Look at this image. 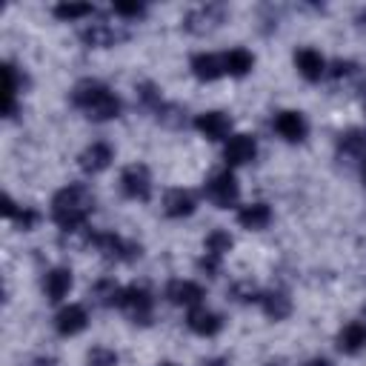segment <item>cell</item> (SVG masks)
Segmentation results:
<instances>
[{"instance_id": "obj_20", "label": "cell", "mask_w": 366, "mask_h": 366, "mask_svg": "<svg viewBox=\"0 0 366 366\" xmlns=\"http://www.w3.org/2000/svg\"><path fill=\"white\" fill-rule=\"evenodd\" d=\"M337 349L343 355H360L366 349V320H349L337 332Z\"/></svg>"}, {"instance_id": "obj_9", "label": "cell", "mask_w": 366, "mask_h": 366, "mask_svg": "<svg viewBox=\"0 0 366 366\" xmlns=\"http://www.w3.org/2000/svg\"><path fill=\"white\" fill-rule=\"evenodd\" d=\"M203 297H206V289L197 280H189V277H174L166 286V300L174 303V306L194 309V306H203Z\"/></svg>"}, {"instance_id": "obj_7", "label": "cell", "mask_w": 366, "mask_h": 366, "mask_svg": "<svg viewBox=\"0 0 366 366\" xmlns=\"http://www.w3.org/2000/svg\"><path fill=\"white\" fill-rule=\"evenodd\" d=\"M272 129L277 132L280 140H286V143H300V140H306V134H309V120H306V114L297 112V109H280V112L272 117Z\"/></svg>"}, {"instance_id": "obj_14", "label": "cell", "mask_w": 366, "mask_h": 366, "mask_svg": "<svg viewBox=\"0 0 366 366\" xmlns=\"http://www.w3.org/2000/svg\"><path fill=\"white\" fill-rule=\"evenodd\" d=\"M272 206L269 203H263V200H252V203H243L240 209H237V214H234V220H237V226L240 229H249V232H260V229H266L269 223H272Z\"/></svg>"}, {"instance_id": "obj_25", "label": "cell", "mask_w": 366, "mask_h": 366, "mask_svg": "<svg viewBox=\"0 0 366 366\" xmlns=\"http://www.w3.org/2000/svg\"><path fill=\"white\" fill-rule=\"evenodd\" d=\"M340 152L343 154H352V157H360L363 152H366V134L363 132H346L343 137H340Z\"/></svg>"}, {"instance_id": "obj_17", "label": "cell", "mask_w": 366, "mask_h": 366, "mask_svg": "<svg viewBox=\"0 0 366 366\" xmlns=\"http://www.w3.org/2000/svg\"><path fill=\"white\" fill-rule=\"evenodd\" d=\"M194 209H197V200H194V194L189 189L177 186V189H169L163 194V214L172 217V220H183V217L194 214Z\"/></svg>"}, {"instance_id": "obj_29", "label": "cell", "mask_w": 366, "mask_h": 366, "mask_svg": "<svg viewBox=\"0 0 366 366\" xmlns=\"http://www.w3.org/2000/svg\"><path fill=\"white\" fill-rule=\"evenodd\" d=\"M346 74H352V63L349 60H337L335 69H332V77H346Z\"/></svg>"}, {"instance_id": "obj_24", "label": "cell", "mask_w": 366, "mask_h": 366, "mask_svg": "<svg viewBox=\"0 0 366 366\" xmlns=\"http://www.w3.org/2000/svg\"><path fill=\"white\" fill-rule=\"evenodd\" d=\"M51 14L60 23H80V20H86V17L94 14V6H89V3H57L51 9Z\"/></svg>"}, {"instance_id": "obj_2", "label": "cell", "mask_w": 366, "mask_h": 366, "mask_svg": "<svg viewBox=\"0 0 366 366\" xmlns=\"http://www.w3.org/2000/svg\"><path fill=\"white\" fill-rule=\"evenodd\" d=\"M71 106L80 109L89 120H97V123H106V120H114L120 117L123 112V100L100 80H80L74 89H71Z\"/></svg>"}, {"instance_id": "obj_28", "label": "cell", "mask_w": 366, "mask_h": 366, "mask_svg": "<svg viewBox=\"0 0 366 366\" xmlns=\"http://www.w3.org/2000/svg\"><path fill=\"white\" fill-rule=\"evenodd\" d=\"M11 220L29 232V229H34V226L40 223V214H37L34 209H29V206H17V212H14V217H11Z\"/></svg>"}, {"instance_id": "obj_10", "label": "cell", "mask_w": 366, "mask_h": 366, "mask_svg": "<svg viewBox=\"0 0 366 366\" xmlns=\"http://www.w3.org/2000/svg\"><path fill=\"white\" fill-rule=\"evenodd\" d=\"M86 326H89V309L83 303H66L54 315V332L63 337H74L86 332Z\"/></svg>"}, {"instance_id": "obj_4", "label": "cell", "mask_w": 366, "mask_h": 366, "mask_svg": "<svg viewBox=\"0 0 366 366\" xmlns=\"http://www.w3.org/2000/svg\"><path fill=\"white\" fill-rule=\"evenodd\" d=\"M117 309H123L132 320H140V323H149L152 315H154V297L146 286H123L120 289V297H117Z\"/></svg>"}, {"instance_id": "obj_13", "label": "cell", "mask_w": 366, "mask_h": 366, "mask_svg": "<svg viewBox=\"0 0 366 366\" xmlns=\"http://www.w3.org/2000/svg\"><path fill=\"white\" fill-rule=\"evenodd\" d=\"M112 160H114V149H112L106 140H94L92 146H86V149L80 152V169H83L86 174H100V172H106V169L112 166Z\"/></svg>"}, {"instance_id": "obj_16", "label": "cell", "mask_w": 366, "mask_h": 366, "mask_svg": "<svg viewBox=\"0 0 366 366\" xmlns=\"http://www.w3.org/2000/svg\"><path fill=\"white\" fill-rule=\"evenodd\" d=\"M71 286H74V274H71V269H66V266H54V269H49L46 277H43V295H46L51 303L66 300L69 292H71Z\"/></svg>"}, {"instance_id": "obj_19", "label": "cell", "mask_w": 366, "mask_h": 366, "mask_svg": "<svg viewBox=\"0 0 366 366\" xmlns=\"http://www.w3.org/2000/svg\"><path fill=\"white\" fill-rule=\"evenodd\" d=\"M83 43L86 46H94V49H109V46H114L120 37H123V31L114 26V23H106V20H97V23H89L86 29H83Z\"/></svg>"}, {"instance_id": "obj_23", "label": "cell", "mask_w": 366, "mask_h": 366, "mask_svg": "<svg viewBox=\"0 0 366 366\" xmlns=\"http://www.w3.org/2000/svg\"><path fill=\"white\" fill-rule=\"evenodd\" d=\"M232 246H234V240H232V234L226 229H212L206 234V240H203V254L223 263V257L232 252Z\"/></svg>"}, {"instance_id": "obj_32", "label": "cell", "mask_w": 366, "mask_h": 366, "mask_svg": "<svg viewBox=\"0 0 366 366\" xmlns=\"http://www.w3.org/2000/svg\"><path fill=\"white\" fill-rule=\"evenodd\" d=\"M157 366H177V363H172V360H163V363H157Z\"/></svg>"}, {"instance_id": "obj_11", "label": "cell", "mask_w": 366, "mask_h": 366, "mask_svg": "<svg viewBox=\"0 0 366 366\" xmlns=\"http://www.w3.org/2000/svg\"><path fill=\"white\" fill-rule=\"evenodd\" d=\"M194 132L200 137H206V140H226L229 132H232V117L226 112H217V109L200 112L194 117Z\"/></svg>"}, {"instance_id": "obj_30", "label": "cell", "mask_w": 366, "mask_h": 366, "mask_svg": "<svg viewBox=\"0 0 366 366\" xmlns=\"http://www.w3.org/2000/svg\"><path fill=\"white\" fill-rule=\"evenodd\" d=\"M300 366H332L326 357H309V360H303Z\"/></svg>"}, {"instance_id": "obj_8", "label": "cell", "mask_w": 366, "mask_h": 366, "mask_svg": "<svg viewBox=\"0 0 366 366\" xmlns=\"http://www.w3.org/2000/svg\"><path fill=\"white\" fill-rule=\"evenodd\" d=\"M257 157V140L252 134H229L226 143H223V160H226V169H234V166H249L252 160Z\"/></svg>"}, {"instance_id": "obj_5", "label": "cell", "mask_w": 366, "mask_h": 366, "mask_svg": "<svg viewBox=\"0 0 366 366\" xmlns=\"http://www.w3.org/2000/svg\"><path fill=\"white\" fill-rule=\"evenodd\" d=\"M206 197H209V203L217 206V209L234 206L237 197H240V183H237L234 172H232V169L214 172V174L206 180Z\"/></svg>"}, {"instance_id": "obj_1", "label": "cell", "mask_w": 366, "mask_h": 366, "mask_svg": "<svg viewBox=\"0 0 366 366\" xmlns=\"http://www.w3.org/2000/svg\"><path fill=\"white\" fill-rule=\"evenodd\" d=\"M94 209V197L83 183H69L51 197V223L63 232H80Z\"/></svg>"}, {"instance_id": "obj_21", "label": "cell", "mask_w": 366, "mask_h": 366, "mask_svg": "<svg viewBox=\"0 0 366 366\" xmlns=\"http://www.w3.org/2000/svg\"><path fill=\"white\" fill-rule=\"evenodd\" d=\"M220 57H223V71L229 77H246L254 69V54L249 49H243V46H232Z\"/></svg>"}, {"instance_id": "obj_3", "label": "cell", "mask_w": 366, "mask_h": 366, "mask_svg": "<svg viewBox=\"0 0 366 366\" xmlns=\"http://www.w3.org/2000/svg\"><path fill=\"white\" fill-rule=\"evenodd\" d=\"M89 243H92L103 257H109V260L132 263L134 257H140V246H134L132 240H126V237L117 234V232H103V229H97V232L89 234Z\"/></svg>"}, {"instance_id": "obj_22", "label": "cell", "mask_w": 366, "mask_h": 366, "mask_svg": "<svg viewBox=\"0 0 366 366\" xmlns=\"http://www.w3.org/2000/svg\"><path fill=\"white\" fill-rule=\"evenodd\" d=\"M260 309L269 320H283L292 315V297L280 289H272V292H260Z\"/></svg>"}, {"instance_id": "obj_27", "label": "cell", "mask_w": 366, "mask_h": 366, "mask_svg": "<svg viewBox=\"0 0 366 366\" xmlns=\"http://www.w3.org/2000/svg\"><path fill=\"white\" fill-rule=\"evenodd\" d=\"M112 11L120 17V20H137L146 14V6L143 3H114Z\"/></svg>"}, {"instance_id": "obj_26", "label": "cell", "mask_w": 366, "mask_h": 366, "mask_svg": "<svg viewBox=\"0 0 366 366\" xmlns=\"http://www.w3.org/2000/svg\"><path fill=\"white\" fill-rule=\"evenodd\" d=\"M89 366H117V352L109 346H92L86 355Z\"/></svg>"}, {"instance_id": "obj_18", "label": "cell", "mask_w": 366, "mask_h": 366, "mask_svg": "<svg viewBox=\"0 0 366 366\" xmlns=\"http://www.w3.org/2000/svg\"><path fill=\"white\" fill-rule=\"evenodd\" d=\"M295 69H297L300 77H306V80L315 83V80H320L326 74V57L317 49L303 46V49L295 51Z\"/></svg>"}, {"instance_id": "obj_15", "label": "cell", "mask_w": 366, "mask_h": 366, "mask_svg": "<svg viewBox=\"0 0 366 366\" xmlns=\"http://www.w3.org/2000/svg\"><path fill=\"white\" fill-rule=\"evenodd\" d=\"M189 71H192L200 83H214V80L226 77V71H223V57L214 54V51H197V54L189 60Z\"/></svg>"}, {"instance_id": "obj_6", "label": "cell", "mask_w": 366, "mask_h": 366, "mask_svg": "<svg viewBox=\"0 0 366 366\" xmlns=\"http://www.w3.org/2000/svg\"><path fill=\"white\" fill-rule=\"evenodd\" d=\"M120 192L123 197L134 200V203H146L152 197V174L143 163H129L120 172Z\"/></svg>"}, {"instance_id": "obj_12", "label": "cell", "mask_w": 366, "mask_h": 366, "mask_svg": "<svg viewBox=\"0 0 366 366\" xmlns=\"http://www.w3.org/2000/svg\"><path fill=\"white\" fill-rule=\"evenodd\" d=\"M186 329L197 337H214L223 329V317L217 312H212L209 306H194L186 312Z\"/></svg>"}, {"instance_id": "obj_31", "label": "cell", "mask_w": 366, "mask_h": 366, "mask_svg": "<svg viewBox=\"0 0 366 366\" xmlns=\"http://www.w3.org/2000/svg\"><path fill=\"white\" fill-rule=\"evenodd\" d=\"M360 177H363V183H366V157H363V166H360Z\"/></svg>"}]
</instances>
